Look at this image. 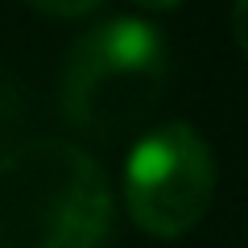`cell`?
Returning <instances> with one entry per match:
<instances>
[{"label": "cell", "instance_id": "4", "mask_svg": "<svg viewBox=\"0 0 248 248\" xmlns=\"http://www.w3.org/2000/svg\"><path fill=\"white\" fill-rule=\"evenodd\" d=\"M37 13H50V17H83V13L99 9L104 0H29Z\"/></svg>", "mask_w": 248, "mask_h": 248}, {"label": "cell", "instance_id": "1", "mask_svg": "<svg viewBox=\"0 0 248 248\" xmlns=\"http://www.w3.org/2000/svg\"><path fill=\"white\" fill-rule=\"evenodd\" d=\"M112 186L87 149L37 137L0 157V248H99Z\"/></svg>", "mask_w": 248, "mask_h": 248}, {"label": "cell", "instance_id": "5", "mask_svg": "<svg viewBox=\"0 0 248 248\" xmlns=\"http://www.w3.org/2000/svg\"><path fill=\"white\" fill-rule=\"evenodd\" d=\"M232 33H236V46L248 54V0L232 4Z\"/></svg>", "mask_w": 248, "mask_h": 248}, {"label": "cell", "instance_id": "6", "mask_svg": "<svg viewBox=\"0 0 248 248\" xmlns=\"http://www.w3.org/2000/svg\"><path fill=\"white\" fill-rule=\"evenodd\" d=\"M133 4H141V9H149V13H161V9H174L178 0H133Z\"/></svg>", "mask_w": 248, "mask_h": 248}, {"label": "cell", "instance_id": "2", "mask_svg": "<svg viewBox=\"0 0 248 248\" xmlns=\"http://www.w3.org/2000/svg\"><path fill=\"white\" fill-rule=\"evenodd\" d=\"M166 42L149 21L112 17L75 42L62 75V112L91 137L133 128L166 87Z\"/></svg>", "mask_w": 248, "mask_h": 248}, {"label": "cell", "instance_id": "3", "mask_svg": "<svg viewBox=\"0 0 248 248\" xmlns=\"http://www.w3.org/2000/svg\"><path fill=\"white\" fill-rule=\"evenodd\" d=\"M215 161L207 141L182 120L157 124L137 141L124 166V203L149 236H182L207 215Z\"/></svg>", "mask_w": 248, "mask_h": 248}]
</instances>
